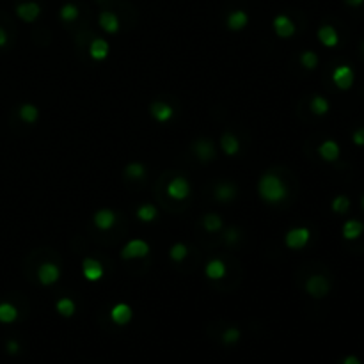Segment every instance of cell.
Returning <instances> with one entry per match:
<instances>
[{
  "label": "cell",
  "instance_id": "3",
  "mask_svg": "<svg viewBox=\"0 0 364 364\" xmlns=\"http://www.w3.org/2000/svg\"><path fill=\"white\" fill-rule=\"evenodd\" d=\"M354 80H355V73L350 66L343 64V66H338V68L332 71V82L338 89L341 91H348L352 86H354Z\"/></svg>",
  "mask_w": 364,
  "mask_h": 364
},
{
  "label": "cell",
  "instance_id": "38",
  "mask_svg": "<svg viewBox=\"0 0 364 364\" xmlns=\"http://www.w3.org/2000/svg\"><path fill=\"white\" fill-rule=\"evenodd\" d=\"M7 350H9V354H16V352H18V343L16 341H9V343H7Z\"/></svg>",
  "mask_w": 364,
  "mask_h": 364
},
{
  "label": "cell",
  "instance_id": "8",
  "mask_svg": "<svg viewBox=\"0 0 364 364\" xmlns=\"http://www.w3.org/2000/svg\"><path fill=\"white\" fill-rule=\"evenodd\" d=\"M274 30H276V34L279 37H284V40H288V37H292L293 34H295V23L292 22V18H288L286 14H279V16L274 18Z\"/></svg>",
  "mask_w": 364,
  "mask_h": 364
},
{
  "label": "cell",
  "instance_id": "40",
  "mask_svg": "<svg viewBox=\"0 0 364 364\" xmlns=\"http://www.w3.org/2000/svg\"><path fill=\"white\" fill-rule=\"evenodd\" d=\"M7 43V34H6V30L0 27V46H4Z\"/></svg>",
  "mask_w": 364,
  "mask_h": 364
},
{
  "label": "cell",
  "instance_id": "11",
  "mask_svg": "<svg viewBox=\"0 0 364 364\" xmlns=\"http://www.w3.org/2000/svg\"><path fill=\"white\" fill-rule=\"evenodd\" d=\"M133 313H131V308L125 302H119L114 308L110 309V318L116 325H126L131 320Z\"/></svg>",
  "mask_w": 364,
  "mask_h": 364
},
{
  "label": "cell",
  "instance_id": "43",
  "mask_svg": "<svg viewBox=\"0 0 364 364\" xmlns=\"http://www.w3.org/2000/svg\"><path fill=\"white\" fill-rule=\"evenodd\" d=\"M362 52H364V43H362Z\"/></svg>",
  "mask_w": 364,
  "mask_h": 364
},
{
  "label": "cell",
  "instance_id": "29",
  "mask_svg": "<svg viewBox=\"0 0 364 364\" xmlns=\"http://www.w3.org/2000/svg\"><path fill=\"white\" fill-rule=\"evenodd\" d=\"M332 212L334 214H347L348 208H350V199L347 196H336L332 199Z\"/></svg>",
  "mask_w": 364,
  "mask_h": 364
},
{
  "label": "cell",
  "instance_id": "5",
  "mask_svg": "<svg viewBox=\"0 0 364 364\" xmlns=\"http://www.w3.org/2000/svg\"><path fill=\"white\" fill-rule=\"evenodd\" d=\"M305 290H308V293L311 297H315V299H321V297H325L329 293L331 284H329V281H327V277L325 276L315 274V276H311L308 279V282H305Z\"/></svg>",
  "mask_w": 364,
  "mask_h": 364
},
{
  "label": "cell",
  "instance_id": "33",
  "mask_svg": "<svg viewBox=\"0 0 364 364\" xmlns=\"http://www.w3.org/2000/svg\"><path fill=\"white\" fill-rule=\"evenodd\" d=\"M125 173H126V176H128V178L139 180V178H142L146 174V167L142 164H139V162H131V164L126 165Z\"/></svg>",
  "mask_w": 364,
  "mask_h": 364
},
{
  "label": "cell",
  "instance_id": "28",
  "mask_svg": "<svg viewBox=\"0 0 364 364\" xmlns=\"http://www.w3.org/2000/svg\"><path fill=\"white\" fill-rule=\"evenodd\" d=\"M329 108H331V105H329V102L323 98V96H315V98L311 100V110H313V114H316V116H325L329 112Z\"/></svg>",
  "mask_w": 364,
  "mask_h": 364
},
{
  "label": "cell",
  "instance_id": "26",
  "mask_svg": "<svg viewBox=\"0 0 364 364\" xmlns=\"http://www.w3.org/2000/svg\"><path fill=\"white\" fill-rule=\"evenodd\" d=\"M55 309H57V313H59V315H63V316H66V318H69V316L75 315L76 305H75V302H73L71 299L64 297V299H59V300H57Z\"/></svg>",
  "mask_w": 364,
  "mask_h": 364
},
{
  "label": "cell",
  "instance_id": "41",
  "mask_svg": "<svg viewBox=\"0 0 364 364\" xmlns=\"http://www.w3.org/2000/svg\"><path fill=\"white\" fill-rule=\"evenodd\" d=\"M344 2H347L350 7H359V6H362L364 4V0H344Z\"/></svg>",
  "mask_w": 364,
  "mask_h": 364
},
{
  "label": "cell",
  "instance_id": "1",
  "mask_svg": "<svg viewBox=\"0 0 364 364\" xmlns=\"http://www.w3.org/2000/svg\"><path fill=\"white\" fill-rule=\"evenodd\" d=\"M258 192L261 199H265L266 203H279L288 196V188H286L284 181L272 173L261 176L258 183Z\"/></svg>",
  "mask_w": 364,
  "mask_h": 364
},
{
  "label": "cell",
  "instance_id": "18",
  "mask_svg": "<svg viewBox=\"0 0 364 364\" xmlns=\"http://www.w3.org/2000/svg\"><path fill=\"white\" fill-rule=\"evenodd\" d=\"M364 233V224L359 222V220L352 219V220H347L343 226V238L344 240H357L359 236Z\"/></svg>",
  "mask_w": 364,
  "mask_h": 364
},
{
  "label": "cell",
  "instance_id": "6",
  "mask_svg": "<svg viewBox=\"0 0 364 364\" xmlns=\"http://www.w3.org/2000/svg\"><path fill=\"white\" fill-rule=\"evenodd\" d=\"M167 194L169 197L174 201H183L188 197L190 194V183L187 181V178H174V180L169 181L167 185Z\"/></svg>",
  "mask_w": 364,
  "mask_h": 364
},
{
  "label": "cell",
  "instance_id": "34",
  "mask_svg": "<svg viewBox=\"0 0 364 364\" xmlns=\"http://www.w3.org/2000/svg\"><path fill=\"white\" fill-rule=\"evenodd\" d=\"M300 63L304 66L305 69H315L316 66H318V55H316L315 52H304L300 57Z\"/></svg>",
  "mask_w": 364,
  "mask_h": 364
},
{
  "label": "cell",
  "instance_id": "36",
  "mask_svg": "<svg viewBox=\"0 0 364 364\" xmlns=\"http://www.w3.org/2000/svg\"><path fill=\"white\" fill-rule=\"evenodd\" d=\"M352 141H354L355 146H364V128L355 130L354 135H352Z\"/></svg>",
  "mask_w": 364,
  "mask_h": 364
},
{
  "label": "cell",
  "instance_id": "4",
  "mask_svg": "<svg viewBox=\"0 0 364 364\" xmlns=\"http://www.w3.org/2000/svg\"><path fill=\"white\" fill-rule=\"evenodd\" d=\"M309 238H311V231H309L308 227H293V229H290L288 233H286L284 242H286V247L297 251L308 245Z\"/></svg>",
  "mask_w": 364,
  "mask_h": 364
},
{
  "label": "cell",
  "instance_id": "12",
  "mask_svg": "<svg viewBox=\"0 0 364 364\" xmlns=\"http://www.w3.org/2000/svg\"><path fill=\"white\" fill-rule=\"evenodd\" d=\"M339 153H341V149H339V144L336 141H332V139H329V141H323L320 144V148H318V155H320L321 158H323L325 162L338 160Z\"/></svg>",
  "mask_w": 364,
  "mask_h": 364
},
{
  "label": "cell",
  "instance_id": "25",
  "mask_svg": "<svg viewBox=\"0 0 364 364\" xmlns=\"http://www.w3.org/2000/svg\"><path fill=\"white\" fill-rule=\"evenodd\" d=\"M20 118L22 121L32 125V123H36L37 118H40V110H37V107L32 105V103H25V105L20 107Z\"/></svg>",
  "mask_w": 364,
  "mask_h": 364
},
{
  "label": "cell",
  "instance_id": "17",
  "mask_svg": "<svg viewBox=\"0 0 364 364\" xmlns=\"http://www.w3.org/2000/svg\"><path fill=\"white\" fill-rule=\"evenodd\" d=\"M194 151H196V155L201 160L206 162L210 160V158H214L215 148L214 144H212V141H208V139H199V141L194 142Z\"/></svg>",
  "mask_w": 364,
  "mask_h": 364
},
{
  "label": "cell",
  "instance_id": "35",
  "mask_svg": "<svg viewBox=\"0 0 364 364\" xmlns=\"http://www.w3.org/2000/svg\"><path fill=\"white\" fill-rule=\"evenodd\" d=\"M238 339H240V331L236 327H229L227 331H224V334H222L224 343L231 344V343H236Z\"/></svg>",
  "mask_w": 364,
  "mask_h": 364
},
{
  "label": "cell",
  "instance_id": "30",
  "mask_svg": "<svg viewBox=\"0 0 364 364\" xmlns=\"http://www.w3.org/2000/svg\"><path fill=\"white\" fill-rule=\"evenodd\" d=\"M137 217L144 222H151V220L157 219V208L153 204H142L137 210Z\"/></svg>",
  "mask_w": 364,
  "mask_h": 364
},
{
  "label": "cell",
  "instance_id": "22",
  "mask_svg": "<svg viewBox=\"0 0 364 364\" xmlns=\"http://www.w3.org/2000/svg\"><path fill=\"white\" fill-rule=\"evenodd\" d=\"M249 23V14L245 11H233V13L227 16V27L231 30H242L247 27Z\"/></svg>",
  "mask_w": 364,
  "mask_h": 364
},
{
  "label": "cell",
  "instance_id": "9",
  "mask_svg": "<svg viewBox=\"0 0 364 364\" xmlns=\"http://www.w3.org/2000/svg\"><path fill=\"white\" fill-rule=\"evenodd\" d=\"M82 274L87 281H100L103 277V265L98 261V259L86 258L82 261Z\"/></svg>",
  "mask_w": 364,
  "mask_h": 364
},
{
  "label": "cell",
  "instance_id": "15",
  "mask_svg": "<svg viewBox=\"0 0 364 364\" xmlns=\"http://www.w3.org/2000/svg\"><path fill=\"white\" fill-rule=\"evenodd\" d=\"M173 114H174L173 107L165 102H155L153 105H151V116H153L158 123L169 121V119L173 118Z\"/></svg>",
  "mask_w": 364,
  "mask_h": 364
},
{
  "label": "cell",
  "instance_id": "10",
  "mask_svg": "<svg viewBox=\"0 0 364 364\" xmlns=\"http://www.w3.org/2000/svg\"><path fill=\"white\" fill-rule=\"evenodd\" d=\"M16 14L20 20L27 22V23L36 22L37 16L41 14V7H40V4H36V2H25L16 7Z\"/></svg>",
  "mask_w": 364,
  "mask_h": 364
},
{
  "label": "cell",
  "instance_id": "21",
  "mask_svg": "<svg viewBox=\"0 0 364 364\" xmlns=\"http://www.w3.org/2000/svg\"><path fill=\"white\" fill-rule=\"evenodd\" d=\"M89 55L94 61H103L108 55V43L105 40H92L91 46H89Z\"/></svg>",
  "mask_w": 364,
  "mask_h": 364
},
{
  "label": "cell",
  "instance_id": "16",
  "mask_svg": "<svg viewBox=\"0 0 364 364\" xmlns=\"http://www.w3.org/2000/svg\"><path fill=\"white\" fill-rule=\"evenodd\" d=\"M94 224H96V227H98V229H102V231L110 229V227L116 224V214L112 210H107V208H103V210L96 212Z\"/></svg>",
  "mask_w": 364,
  "mask_h": 364
},
{
  "label": "cell",
  "instance_id": "20",
  "mask_svg": "<svg viewBox=\"0 0 364 364\" xmlns=\"http://www.w3.org/2000/svg\"><path fill=\"white\" fill-rule=\"evenodd\" d=\"M100 27L108 34H116L119 30V18L110 11H105L100 14Z\"/></svg>",
  "mask_w": 364,
  "mask_h": 364
},
{
  "label": "cell",
  "instance_id": "13",
  "mask_svg": "<svg viewBox=\"0 0 364 364\" xmlns=\"http://www.w3.org/2000/svg\"><path fill=\"white\" fill-rule=\"evenodd\" d=\"M318 40H320V43L323 46H327V48H334V46L339 43L338 30H336L332 25L320 27L318 29Z\"/></svg>",
  "mask_w": 364,
  "mask_h": 364
},
{
  "label": "cell",
  "instance_id": "19",
  "mask_svg": "<svg viewBox=\"0 0 364 364\" xmlns=\"http://www.w3.org/2000/svg\"><path fill=\"white\" fill-rule=\"evenodd\" d=\"M220 146H222L224 153H226L227 157H235V155L240 151V141H238V137H235V135L229 133V131L222 133V137H220Z\"/></svg>",
  "mask_w": 364,
  "mask_h": 364
},
{
  "label": "cell",
  "instance_id": "27",
  "mask_svg": "<svg viewBox=\"0 0 364 364\" xmlns=\"http://www.w3.org/2000/svg\"><path fill=\"white\" fill-rule=\"evenodd\" d=\"M222 224H224L222 219L215 214H206L203 219V227L206 231H210V233H215V231L222 229Z\"/></svg>",
  "mask_w": 364,
  "mask_h": 364
},
{
  "label": "cell",
  "instance_id": "39",
  "mask_svg": "<svg viewBox=\"0 0 364 364\" xmlns=\"http://www.w3.org/2000/svg\"><path fill=\"white\" fill-rule=\"evenodd\" d=\"M343 364H361V361H359L357 357H354V355H348V357L343 361Z\"/></svg>",
  "mask_w": 364,
  "mask_h": 364
},
{
  "label": "cell",
  "instance_id": "37",
  "mask_svg": "<svg viewBox=\"0 0 364 364\" xmlns=\"http://www.w3.org/2000/svg\"><path fill=\"white\" fill-rule=\"evenodd\" d=\"M236 238H238V233H236L235 229H229L226 233V240H227V242H235Z\"/></svg>",
  "mask_w": 364,
  "mask_h": 364
},
{
  "label": "cell",
  "instance_id": "24",
  "mask_svg": "<svg viewBox=\"0 0 364 364\" xmlns=\"http://www.w3.org/2000/svg\"><path fill=\"white\" fill-rule=\"evenodd\" d=\"M235 194H236V190H235L233 185L220 183V185H217V188H215V199L220 201V203H227V201L233 199Z\"/></svg>",
  "mask_w": 364,
  "mask_h": 364
},
{
  "label": "cell",
  "instance_id": "42",
  "mask_svg": "<svg viewBox=\"0 0 364 364\" xmlns=\"http://www.w3.org/2000/svg\"><path fill=\"white\" fill-rule=\"evenodd\" d=\"M362 208H364V196H362Z\"/></svg>",
  "mask_w": 364,
  "mask_h": 364
},
{
  "label": "cell",
  "instance_id": "14",
  "mask_svg": "<svg viewBox=\"0 0 364 364\" xmlns=\"http://www.w3.org/2000/svg\"><path fill=\"white\" fill-rule=\"evenodd\" d=\"M226 265H224L222 259H210V261L206 263V266H204V274H206L208 279H214V281H219V279H222L226 276Z\"/></svg>",
  "mask_w": 364,
  "mask_h": 364
},
{
  "label": "cell",
  "instance_id": "31",
  "mask_svg": "<svg viewBox=\"0 0 364 364\" xmlns=\"http://www.w3.org/2000/svg\"><path fill=\"white\" fill-rule=\"evenodd\" d=\"M61 18L64 22H75L79 18V7L75 4H64L61 7Z\"/></svg>",
  "mask_w": 364,
  "mask_h": 364
},
{
  "label": "cell",
  "instance_id": "32",
  "mask_svg": "<svg viewBox=\"0 0 364 364\" xmlns=\"http://www.w3.org/2000/svg\"><path fill=\"white\" fill-rule=\"evenodd\" d=\"M173 261H183L185 258L188 256V249L185 243H174L171 247V253H169Z\"/></svg>",
  "mask_w": 364,
  "mask_h": 364
},
{
  "label": "cell",
  "instance_id": "23",
  "mask_svg": "<svg viewBox=\"0 0 364 364\" xmlns=\"http://www.w3.org/2000/svg\"><path fill=\"white\" fill-rule=\"evenodd\" d=\"M18 318V309L11 302H0V323H13Z\"/></svg>",
  "mask_w": 364,
  "mask_h": 364
},
{
  "label": "cell",
  "instance_id": "7",
  "mask_svg": "<svg viewBox=\"0 0 364 364\" xmlns=\"http://www.w3.org/2000/svg\"><path fill=\"white\" fill-rule=\"evenodd\" d=\"M61 277V270L55 263H43L37 270V279L43 286H52L59 281Z\"/></svg>",
  "mask_w": 364,
  "mask_h": 364
},
{
  "label": "cell",
  "instance_id": "2",
  "mask_svg": "<svg viewBox=\"0 0 364 364\" xmlns=\"http://www.w3.org/2000/svg\"><path fill=\"white\" fill-rule=\"evenodd\" d=\"M148 254H149V243L141 238L130 240L121 251L123 259H139V258H146Z\"/></svg>",
  "mask_w": 364,
  "mask_h": 364
}]
</instances>
